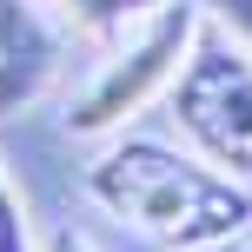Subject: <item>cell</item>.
I'll return each mask as SVG.
<instances>
[{
  "label": "cell",
  "instance_id": "6da1fadb",
  "mask_svg": "<svg viewBox=\"0 0 252 252\" xmlns=\"http://www.w3.org/2000/svg\"><path fill=\"white\" fill-rule=\"evenodd\" d=\"M87 192L166 252H226L252 232V186L173 139H113L87 166Z\"/></svg>",
  "mask_w": 252,
  "mask_h": 252
},
{
  "label": "cell",
  "instance_id": "7a4b0ae2",
  "mask_svg": "<svg viewBox=\"0 0 252 252\" xmlns=\"http://www.w3.org/2000/svg\"><path fill=\"white\" fill-rule=\"evenodd\" d=\"M166 113L192 153L226 166L232 179H252V47L206 20L166 87Z\"/></svg>",
  "mask_w": 252,
  "mask_h": 252
},
{
  "label": "cell",
  "instance_id": "3957f363",
  "mask_svg": "<svg viewBox=\"0 0 252 252\" xmlns=\"http://www.w3.org/2000/svg\"><path fill=\"white\" fill-rule=\"evenodd\" d=\"M199 27H206L199 0H159L153 13H139L133 40H120V47L100 60V73H93L87 93L73 100L66 126L87 133V139H106V133H120L126 120H139L153 100H166V87H173L179 60L192 53Z\"/></svg>",
  "mask_w": 252,
  "mask_h": 252
},
{
  "label": "cell",
  "instance_id": "277c9868",
  "mask_svg": "<svg viewBox=\"0 0 252 252\" xmlns=\"http://www.w3.org/2000/svg\"><path fill=\"white\" fill-rule=\"evenodd\" d=\"M66 20L47 0H0V113H20L60 80Z\"/></svg>",
  "mask_w": 252,
  "mask_h": 252
},
{
  "label": "cell",
  "instance_id": "5b68a950",
  "mask_svg": "<svg viewBox=\"0 0 252 252\" xmlns=\"http://www.w3.org/2000/svg\"><path fill=\"white\" fill-rule=\"evenodd\" d=\"M47 7L66 20V33H120L126 20L153 13L159 0H47Z\"/></svg>",
  "mask_w": 252,
  "mask_h": 252
},
{
  "label": "cell",
  "instance_id": "8992f818",
  "mask_svg": "<svg viewBox=\"0 0 252 252\" xmlns=\"http://www.w3.org/2000/svg\"><path fill=\"white\" fill-rule=\"evenodd\" d=\"M0 252H33V226H27V199L13 173L0 166Z\"/></svg>",
  "mask_w": 252,
  "mask_h": 252
},
{
  "label": "cell",
  "instance_id": "52a82bcc",
  "mask_svg": "<svg viewBox=\"0 0 252 252\" xmlns=\"http://www.w3.org/2000/svg\"><path fill=\"white\" fill-rule=\"evenodd\" d=\"M199 7L213 13V20L239 40V47H252V0H199Z\"/></svg>",
  "mask_w": 252,
  "mask_h": 252
},
{
  "label": "cell",
  "instance_id": "ba28073f",
  "mask_svg": "<svg viewBox=\"0 0 252 252\" xmlns=\"http://www.w3.org/2000/svg\"><path fill=\"white\" fill-rule=\"evenodd\" d=\"M53 252H87V246H80V239H60V246H53Z\"/></svg>",
  "mask_w": 252,
  "mask_h": 252
},
{
  "label": "cell",
  "instance_id": "9c48e42d",
  "mask_svg": "<svg viewBox=\"0 0 252 252\" xmlns=\"http://www.w3.org/2000/svg\"><path fill=\"white\" fill-rule=\"evenodd\" d=\"M226 252H252V232H246V239H239V246H226Z\"/></svg>",
  "mask_w": 252,
  "mask_h": 252
}]
</instances>
